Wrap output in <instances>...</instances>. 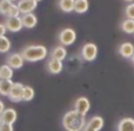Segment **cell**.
<instances>
[{
  "label": "cell",
  "mask_w": 134,
  "mask_h": 131,
  "mask_svg": "<svg viewBox=\"0 0 134 131\" xmlns=\"http://www.w3.org/2000/svg\"><path fill=\"white\" fill-rule=\"evenodd\" d=\"M0 116H1L2 123H8V124H14L16 122V118H18V113L13 108L5 109L4 112Z\"/></svg>",
  "instance_id": "13"
},
{
  "label": "cell",
  "mask_w": 134,
  "mask_h": 131,
  "mask_svg": "<svg viewBox=\"0 0 134 131\" xmlns=\"http://www.w3.org/2000/svg\"><path fill=\"white\" fill-rule=\"evenodd\" d=\"M0 14L5 15L6 18L11 17H20V11H19L16 4H14L11 0H0Z\"/></svg>",
  "instance_id": "3"
},
{
  "label": "cell",
  "mask_w": 134,
  "mask_h": 131,
  "mask_svg": "<svg viewBox=\"0 0 134 131\" xmlns=\"http://www.w3.org/2000/svg\"><path fill=\"white\" fill-rule=\"evenodd\" d=\"M0 131H14L13 124H8V123H2L0 125Z\"/></svg>",
  "instance_id": "26"
},
{
  "label": "cell",
  "mask_w": 134,
  "mask_h": 131,
  "mask_svg": "<svg viewBox=\"0 0 134 131\" xmlns=\"http://www.w3.org/2000/svg\"><path fill=\"white\" fill-rule=\"evenodd\" d=\"M86 124V115H82L75 109L67 111L63 117V127L66 131H82Z\"/></svg>",
  "instance_id": "1"
},
{
  "label": "cell",
  "mask_w": 134,
  "mask_h": 131,
  "mask_svg": "<svg viewBox=\"0 0 134 131\" xmlns=\"http://www.w3.org/2000/svg\"><path fill=\"white\" fill-rule=\"evenodd\" d=\"M11 1H13V2H14V1H16V0H11Z\"/></svg>",
  "instance_id": "34"
},
{
  "label": "cell",
  "mask_w": 134,
  "mask_h": 131,
  "mask_svg": "<svg viewBox=\"0 0 134 131\" xmlns=\"http://www.w3.org/2000/svg\"><path fill=\"white\" fill-rule=\"evenodd\" d=\"M13 73V69L8 64H4L0 66V79H12Z\"/></svg>",
  "instance_id": "22"
},
{
  "label": "cell",
  "mask_w": 134,
  "mask_h": 131,
  "mask_svg": "<svg viewBox=\"0 0 134 131\" xmlns=\"http://www.w3.org/2000/svg\"><path fill=\"white\" fill-rule=\"evenodd\" d=\"M46 69L51 75H59L63 72L64 70V64L61 60H57V59H48L46 63Z\"/></svg>",
  "instance_id": "11"
},
{
  "label": "cell",
  "mask_w": 134,
  "mask_h": 131,
  "mask_svg": "<svg viewBox=\"0 0 134 131\" xmlns=\"http://www.w3.org/2000/svg\"><path fill=\"white\" fill-rule=\"evenodd\" d=\"M87 124L90 125L91 128H93L94 130L100 131L102 128H104L105 120H104V118H102L101 116H93V117L87 122Z\"/></svg>",
  "instance_id": "19"
},
{
  "label": "cell",
  "mask_w": 134,
  "mask_h": 131,
  "mask_svg": "<svg viewBox=\"0 0 134 131\" xmlns=\"http://www.w3.org/2000/svg\"><path fill=\"white\" fill-rule=\"evenodd\" d=\"M24 87L25 85L21 84V83H14L13 87H12L11 92L8 95V99L13 103H19V102L23 101L24 97Z\"/></svg>",
  "instance_id": "8"
},
{
  "label": "cell",
  "mask_w": 134,
  "mask_h": 131,
  "mask_svg": "<svg viewBox=\"0 0 134 131\" xmlns=\"http://www.w3.org/2000/svg\"><path fill=\"white\" fill-rule=\"evenodd\" d=\"M16 6L21 14L33 13V11H35V8L38 7V1L35 0H18Z\"/></svg>",
  "instance_id": "9"
},
{
  "label": "cell",
  "mask_w": 134,
  "mask_h": 131,
  "mask_svg": "<svg viewBox=\"0 0 134 131\" xmlns=\"http://www.w3.org/2000/svg\"><path fill=\"white\" fill-rule=\"evenodd\" d=\"M49 57L52 59H57V60H61L64 61L67 58V50L65 46L63 45H58V46L53 47L49 53Z\"/></svg>",
  "instance_id": "14"
},
{
  "label": "cell",
  "mask_w": 134,
  "mask_h": 131,
  "mask_svg": "<svg viewBox=\"0 0 134 131\" xmlns=\"http://www.w3.org/2000/svg\"><path fill=\"white\" fill-rule=\"evenodd\" d=\"M80 56L85 61L95 60L98 57V46L94 43H86V44L81 47Z\"/></svg>",
  "instance_id": "5"
},
{
  "label": "cell",
  "mask_w": 134,
  "mask_h": 131,
  "mask_svg": "<svg viewBox=\"0 0 134 131\" xmlns=\"http://www.w3.org/2000/svg\"><path fill=\"white\" fill-rule=\"evenodd\" d=\"M35 1H38V2H39V1H41V0H35Z\"/></svg>",
  "instance_id": "33"
},
{
  "label": "cell",
  "mask_w": 134,
  "mask_h": 131,
  "mask_svg": "<svg viewBox=\"0 0 134 131\" xmlns=\"http://www.w3.org/2000/svg\"><path fill=\"white\" fill-rule=\"evenodd\" d=\"M118 131H134V118L132 117H125L119 120L116 125Z\"/></svg>",
  "instance_id": "15"
},
{
  "label": "cell",
  "mask_w": 134,
  "mask_h": 131,
  "mask_svg": "<svg viewBox=\"0 0 134 131\" xmlns=\"http://www.w3.org/2000/svg\"><path fill=\"white\" fill-rule=\"evenodd\" d=\"M35 96V91L32 86L30 85H25L24 87V97H23V101L24 102H31Z\"/></svg>",
  "instance_id": "24"
},
{
  "label": "cell",
  "mask_w": 134,
  "mask_h": 131,
  "mask_svg": "<svg viewBox=\"0 0 134 131\" xmlns=\"http://www.w3.org/2000/svg\"><path fill=\"white\" fill-rule=\"evenodd\" d=\"M131 61H132V63H133V65H134V53H133L132 58H131Z\"/></svg>",
  "instance_id": "30"
},
{
  "label": "cell",
  "mask_w": 134,
  "mask_h": 131,
  "mask_svg": "<svg viewBox=\"0 0 134 131\" xmlns=\"http://www.w3.org/2000/svg\"><path fill=\"white\" fill-rule=\"evenodd\" d=\"M118 52L122 58L131 59L134 53V45L130 41H125V43H122V44H120V46H119V49H118Z\"/></svg>",
  "instance_id": "12"
},
{
  "label": "cell",
  "mask_w": 134,
  "mask_h": 131,
  "mask_svg": "<svg viewBox=\"0 0 134 131\" xmlns=\"http://www.w3.org/2000/svg\"><path fill=\"white\" fill-rule=\"evenodd\" d=\"M25 59H24L23 54L21 53H16V52H13V53H9L6 58V64H8L13 70H19L24 66L25 64Z\"/></svg>",
  "instance_id": "6"
},
{
  "label": "cell",
  "mask_w": 134,
  "mask_h": 131,
  "mask_svg": "<svg viewBox=\"0 0 134 131\" xmlns=\"http://www.w3.org/2000/svg\"><path fill=\"white\" fill-rule=\"evenodd\" d=\"M23 19V24L25 28H34L38 24V18L34 13H27V14H23L21 15Z\"/></svg>",
  "instance_id": "16"
},
{
  "label": "cell",
  "mask_w": 134,
  "mask_h": 131,
  "mask_svg": "<svg viewBox=\"0 0 134 131\" xmlns=\"http://www.w3.org/2000/svg\"><path fill=\"white\" fill-rule=\"evenodd\" d=\"M120 28L122 32L127 33V34H134V19L126 18L125 20L121 21Z\"/></svg>",
  "instance_id": "21"
},
{
  "label": "cell",
  "mask_w": 134,
  "mask_h": 131,
  "mask_svg": "<svg viewBox=\"0 0 134 131\" xmlns=\"http://www.w3.org/2000/svg\"><path fill=\"white\" fill-rule=\"evenodd\" d=\"M11 40L6 35L0 37V53H7L11 50Z\"/></svg>",
  "instance_id": "23"
},
{
  "label": "cell",
  "mask_w": 134,
  "mask_h": 131,
  "mask_svg": "<svg viewBox=\"0 0 134 131\" xmlns=\"http://www.w3.org/2000/svg\"><path fill=\"white\" fill-rule=\"evenodd\" d=\"M5 104H4V102L1 101V99H0V115H1L2 112H4V110H5Z\"/></svg>",
  "instance_id": "28"
},
{
  "label": "cell",
  "mask_w": 134,
  "mask_h": 131,
  "mask_svg": "<svg viewBox=\"0 0 134 131\" xmlns=\"http://www.w3.org/2000/svg\"><path fill=\"white\" fill-rule=\"evenodd\" d=\"M6 32H7L6 25H5V24H2V23H0V37L5 35V34H6Z\"/></svg>",
  "instance_id": "27"
},
{
  "label": "cell",
  "mask_w": 134,
  "mask_h": 131,
  "mask_svg": "<svg viewBox=\"0 0 134 131\" xmlns=\"http://www.w3.org/2000/svg\"><path fill=\"white\" fill-rule=\"evenodd\" d=\"M2 124V119H1V116H0V125Z\"/></svg>",
  "instance_id": "32"
},
{
  "label": "cell",
  "mask_w": 134,
  "mask_h": 131,
  "mask_svg": "<svg viewBox=\"0 0 134 131\" xmlns=\"http://www.w3.org/2000/svg\"><path fill=\"white\" fill-rule=\"evenodd\" d=\"M90 8V2L88 0H75L74 5V12L78 14H83Z\"/></svg>",
  "instance_id": "20"
},
{
  "label": "cell",
  "mask_w": 134,
  "mask_h": 131,
  "mask_svg": "<svg viewBox=\"0 0 134 131\" xmlns=\"http://www.w3.org/2000/svg\"><path fill=\"white\" fill-rule=\"evenodd\" d=\"M74 109L79 112H81L82 115H87V112L91 109V102L87 97H79L74 102Z\"/></svg>",
  "instance_id": "10"
},
{
  "label": "cell",
  "mask_w": 134,
  "mask_h": 131,
  "mask_svg": "<svg viewBox=\"0 0 134 131\" xmlns=\"http://www.w3.org/2000/svg\"><path fill=\"white\" fill-rule=\"evenodd\" d=\"M59 9L64 13H71L74 11V5H75V0H58L57 2Z\"/></svg>",
  "instance_id": "17"
},
{
  "label": "cell",
  "mask_w": 134,
  "mask_h": 131,
  "mask_svg": "<svg viewBox=\"0 0 134 131\" xmlns=\"http://www.w3.org/2000/svg\"><path fill=\"white\" fill-rule=\"evenodd\" d=\"M5 25H6V27H7V31H9V32H12V33L19 32V31H21L24 27L21 17H11V18H6Z\"/></svg>",
  "instance_id": "7"
},
{
  "label": "cell",
  "mask_w": 134,
  "mask_h": 131,
  "mask_svg": "<svg viewBox=\"0 0 134 131\" xmlns=\"http://www.w3.org/2000/svg\"><path fill=\"white\" fill-rule=\"evenodd\" d=\"M14 83L12 79H0V95L4 97H8Z\"/></svg>",
  "instance_id": "18"
},
{
  "label": "cell",
  "mask_w": 134,
  "mask_h": 131,
  "mask_svg": "<svg viewBox=\"0 0 134 131\" xmlns=\"http://www.w3.org/2000/svg\"><path fill=\"white\" fill-rule=\"evenodd\" d=\"M82 131H97V130H94L93 128H91L88 124H86V127L83 128V130H82Z\"/></svg>",
  "instance_id": "29"
},
{
  "label": "cell",
  "mask_w": 134,
  "mask_h": 131,
  "mask_svg": "<svg viewBox=\"0 0 134 131\" xmlns=\"http://www.w3.org/2000/svg\"><path fill=\"white\" fill-rule=\"evenodd\" d=\"M124 1H126V2H128V4H130V2H134V0H124Z\"/></svg>",
  "instance_id": "31"
},
{
  "label": "cell",
  "mask_w": 134,
  "mask_h": 131,
  "mask_svg": "<svg viewBox=\"0 0 134 131\" xmlns=\"http://www.w3.org/2000/svg\"><path fill=\"white\" fill-rule=\"evenodd\" d=\"M125 17L128 19H134V2H130L125 7Z\"/></svg>",
  "instance_id": "25"
},
{
  "label": "cell",
  "mask_w": 134,
  "mask_h": 131,
  "mask_svg": "<svg viewBox=\"0 0 134 131\" xmlns=\"http://www.w3.org/2000/svg\"><path fill=\"white\" fill-rule=\"evenodd\" d=\"M75 40H76V32L72 27L63 28L58 34V41L63 46H69V45L74 44Z\"/></svg>",
  "instance_id": "4"
},
{
  "label": "cell",
  "mask_w": 134,
  "mask_h": 131,
  "mask_svg": "<svg viewBox=\"0 0 134 131\" xmlns=\"http://www.w3.org/2000/svg\"><path fill=\"white\" fill-rule=\"evenodd\" d=\"M20 53L23 54L26 61L35 63V61L44 60L48 56V50L44 45H28L21 50Z\"/></svg>",
  "instance_id": "2"
}]
</instances>
